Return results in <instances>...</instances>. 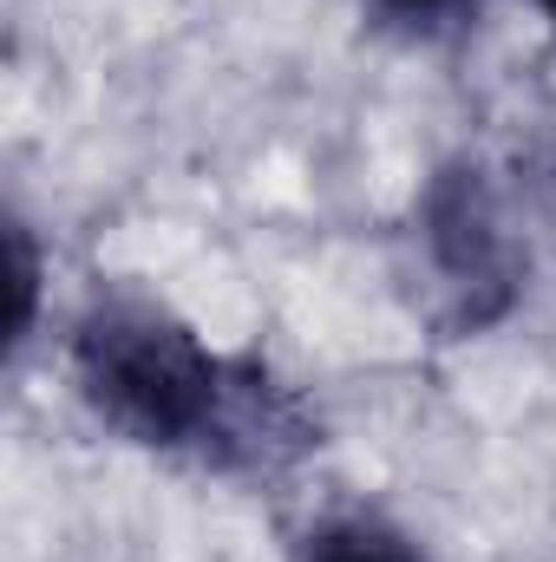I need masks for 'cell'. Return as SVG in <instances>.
Returning a JSON list of instances; mask_svg holds the SVG:
<instances>
[{"mask_svg":"<svg viewBox=\"0 0 556 562\" xmlns=\"http://www.w3.org/2000/svg\"><path fill=\"white\" fill-rule=\"evenodd\" d=\"M419 243L465 321H491L518 288V243L478 164H445L419 196Z\"/></svg>","mask_w":556,"mask_h":562,"instance_id":"obj_2","label":"cell"},{"mask_svg":"<svg viewBox=\"0 0 556 562\" xmlns=\"http://www.w3.org/2000/svg\"><path fill=\"white\" fill-rule=\"evenodd\" d=\"M301 562H419V550L374 517H341V524H321L308 537Z\"/></svg>","mask_w":556,"mask_h":562,"instance_id":"obj_3","label":"cell"},{"mask_svg":"<svg viewBox=\"0 0 556 562\" xmlns=\"http://www.w3.org/2000/svg\"><path fill=\"white\" fill-rule=\"evenodd\" d=\"M79 400L119 438L151 451H190L210 464L269 471L308 438L294 400L249 360L210 353L184 321L144 301L92 307L73 334Z\"/></svg>","mask_w":556,"mask_h":562,"instance_id":"obj_1","label":"cell"},{"mask_svg":"<svg viewBox=\"0 0 556 562\" xmlns=\"http://www.w3.org/2000/svg\"><path fill=\"white\" fill-rule=\"evenodd\" d=\"M537 13H544V20H551V33H556V0H537Z\"/></svg>","mask_w":556,"mask_h":562,"instance_id":"obj_5","label":"cell"},{"mask_svg":"<svg viewBox=\"0 0 556 562\" xmlns=\"http://www.w3.org/2000/svg\"><path fill=\"white\" fill-rule=\"evenodd\" d=\"M387 20H400V26H413V33H438V26H452L471 0H374Z\"/></svg>","mask_w":556,"mask_h":562,"instance_id":"obj_4","label":"cell"}]
</instances>
